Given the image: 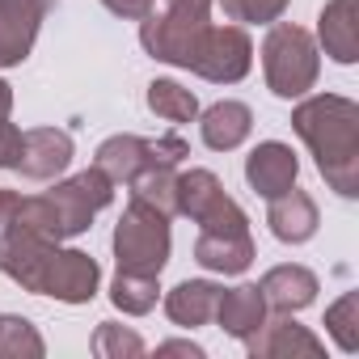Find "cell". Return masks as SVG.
<instances>
[{"mask_svg":"<svg viewBox=\"0 0 359 359\" xmlns=\"http://www.w3.org/2000/svg\"><path fill=\"white\" fill-rule=\"evenodd\" d=\"M296 135L313 148L321 177L342 195H359V106L338 93H321L296 106L292 114Z\"/></svg>","mask_w":359,"mask_h":359,"instance_id":"obj_1","label":"cell"},{"mask_svg":"<svg viewBox=\"0 0 359 359\" xmlns=\"http://www.w3.org/2000/svg\"><path fill=\"white\" fill-rule=\"evenodd\" d=\"M203 144L208 148H216V152H229V148H237L245 135H250V127H254V114H250V106L245 102H216L208 114H203Z\"/></svg>","mask_w":359,"mask_h":359,"instance_id":"obj_21","label":"cell"},{"mask_svg":"<svg viewBox=\"0 0 359 359\" xmlns=\"http://www.w3.org/2000/svg\"><path fill=\"white\" fill-rule=\"evenodd\" d=\"M110 182H131V177L148 165H161L156 156V140H140V135H110L102 148H97V161H93Z\"/></svg>","mask_w":359,"mask_h":359,"instance_id":"obj_15","label":"cell"},{"mask_svg":"<svg viewBox=\"0 0 359 359\" xmlns=\"http://www.w3.org/2000/svg\"><path fill=\"white\" fill-rule=\"evenodd\" d=\"M47 5L51 0H0V68H13L30 55Z\"/></svg>","mask_w":359,"mask_h":359,"instance_id":"obj_9","label":"cell"},{"mask_svg":"<svg viewBox=\"0 0 359 359\" xmlns=\"http://www.w3.org/2000/svg\"><path fill=\"white\" fill-rule=\"evenodd\" d=\"M127 187H131V199H140V203H148L165 216L177 212V173H173V165H148Z\"/></svg>","mask_w":359,"mask_h":359,"instance_id":"obj_22","label":"cell"},{"mask_svg":"<svg viewBox=\"0 0 359 359\" xmlns=\"http://www.w3.org/2000/svg\"><path fill=\"white\" fill-rule=\"evenodd\" d=\"M102 5L110 9V13H118V18H148L152 13V0H102Z\"/></svg>","mask_w":359,"mask_h":359,"instance_id":"obj_31","label":"cell"},{"mask_svg":"<svg viewBox=\"0 0 359 359\" xmlns=\"http://www.w3.org/2000/svg\"><path fill=\"white\" fill-rule=\"evenodd\" d=\"M18 199H22V195H13V191H0V224H9V220H13V208H18Z\"/></svg>","mask_w":359,"mask_h":359,"instance_id":"obj_33","label":"cell"},{"mask_svg":"<svg viewBox=\"0 0 359 359\" xmlns=\"http://www.w3.org/2000/svg\"><path fill=\"white\" fill-rule=\"evenodd\" d=\"M18 156H22V131L5 118L0 123V169H18Z\"/></svg>","mask_w":359,"mask_h":359,"instance_id":"obj_29","label":"cell"},{"mask_svg":"<svg viewBox=\"0 0 359 359\" xmlns=\"http://www.w3.org/2000/svg\"><path fill=\"white\" fill-rule=\"evenodd\" d=\"M195 262L216 271V275H241L254 262V241L245 233H199L195 241Z\"/></svg>","mask_w":359,"mask_h":359,"instance_id":"obj_18","label":"cell"},{"mask_svg":"<svg viewBox=\"0 0 359 359\" xmlns=\"http://www.w3.org/2000/svg\"><path fill=\"white\" fill-rule=\"evenodd\" d=\"M156 292H161V287H156V275L118 271V275H114V287H110V300H114V309L140 317V313H148V309L156 304Z\"/></svg>","mask_w":359,"mask_h":359,"instance_id":"obj_24","label":"cell"},{"mask_svg":"<svg viewBox=\"0 0 359 359\" xmlns=\"http://www.w3.org/2000/svg\"><path fill=\"white\" fill-rule=\"evenodd\" d=\"M266 224H271V233H275L279 241L300 245V241H309V237L317 233L321 216H317V203H313L304 191H283V195H275V199H271Z\"/></svg>","mask_w":359,"mask_h":359,"instance_id":"obj_16","label":"cell"},{"mask_svg":"<svg viewBox=\"0 0 359 359\" xmlns=\"http://www.w3.org/2000/svg\"><path fill=\"white\" fill-rule=\"evenodd\" d=\"M165 13H173V18H191V22H208V13H212V0H165Z\"/></svg>","mask_w":359,"mask_h":359,"instance_id":"obj_30","label":"cell"},{"mask_svg":"<svg viewBox=\"0 0 359 359\" xmlns=\"http://www.w3.org/2000/svg\"><path fill=\"white\" fill-rule=\"evenodd\" d=\"M156 355H191V359H199L203 351H199L195 342H161V346H156Z\"/></svg>","mask_w":359,"mask_h":359,"instance_id":"obj_32","label":"cell"},{"mask_svg":"<svg viewBox=\"0 0 359 359\" xmlns=\"http://www.w3.org/2000/svg\"><path fill=\"white\" fill-rule=\"evenodd\" d=\"M0 355H43V338L26 317H0Z\"/></svg>","mask_w":359,"mask_h":359,"instance_id":"obj_27","label":"cell"},{"mask_svg":"<svg viewBox=\"0 0 359 359\" xmlns=\"http://www.w3.org/2000/svg\"><path fill=\"white\" fill-rule=\"evenodd\" d=\"M262 72H266L271 93H279V97H304L317 85V72H321L317 43L309 39V30H300L292 22L271 26V34L262 43Z\"/></svg>","mask_w":359,"mask_h":359,"instance_id":"obj_2","label":"cell"},{"mask_svg":"<svg viewBox=\"0 0 359 359\" xmlns=\"http://www.w3.org/2000/svg\"><path fill=\"white\" fill-rule=\"evenodd\" d=\"M72 161V135L68 131H55V127H34L22 135V156H18V169L26 177H55L64 173Z\"/></svg>","mask_w":359,"mask_h":359,"instance_id":"obj_12","label":"cell"},{"mask_svg":"<svg viewBox=\"0 0 359 359\" xmlns=\"http://www.w3.org/2000/svg\"><path fill=\"white\" fill-rule=\"evenodd\" d=\"M9 110H13V89H9L5 81H0V123L9 118Z\"/></svg>","mask_w":359,"mask_h":359,"instance_id":"obj_34","label":"cell"},{"mask_svg":"<svg viewBox=\"0 0 359 359\" xmlns=\"http://www.w3.org/2000/svg\"><path fill=\"white\" fill-rule=\"evenodd\" d=\"M55 250H60V241H47V237H39L30 229L9 224L5 241H0V266H5V275L13 283L43 296V279H47V266H51Z\"/></svg>","mask_w":359,"mask_h":359,"instance_id":"obj_8","label":"cell"},{"mask_svg":"<svg viewBox=\"0 0 359 359\" xmlns=\"http://www.w3.org/2000/svg\"><path fill=\"white\" fill-rule=\"evenodd\" d=\"M97 279H102V271H97V262L89 254L55 250V258L47 266V279H43V296H55L64 304H85V300H93Z\"/></svg>","mask_w":359,"mask_h":359,"instance_id":"obj_10","label":"cell"},{"mask_svg":"<svg viewBox=\"0 0 359 359\" xmlns=\"http://www.w3.org/2000/svg\"><path fill=\"white\" fill-rule=\"evenodd\" d=\"M47 199H51V208H55V216H60V233H64V237H76V233H85V229L93 224V216L114 199V182L93 165V169L68 177V182H60Z\"/></svg>","mask_w":359,"mask_h":359,"instance_id":"obj_5","label":"cell"},{"mask_svg":"<svg viewBox=\"0 0 359 359\" xmlns=\"http://www.w3.org/2000/svg\"><path fill=\"white\" fill-rule=\"evenodd\" d=\"M321 47L330 60L338 64H355L359 60V9L355 0H330L321 9Z\"/></svg>","mask_w":359,"mask_h":359,"instance_id":"obj_17","label":"cell"},{"mask_svg":"<svg viewBox=\"0 0 359 359\" xmlns=\"http://www.w3.org/2000/svg\"><path fill=\"white\" fill-rule=\"evenodd\" d=\"M325 330L334 334L342 351H359V296L355 292H346L338 304L325 309Z\"/></svg>","mask_w":359,"mask_h":359,"instance_id":"obj_25","label":"cell"},{"mask_svg":"<svg viewBox=\"0 0 359 359\" xmlns=\"http://www.w3.org/2000/svg\"><path fill=\"white\" fill-rule=\"evenodd\" d=\"M177 212L191 216L203 233H245V212L224 195L212 169H191L177 177Z\"/></svg>","mask_w":359,"mask_h":359,"instance_id":"obj_4","label":"cell"},{"mask_svg":"<svg viewBox=\"0 0 359 359\" xmlns=\"http://www.w3.org/2000/svg\"><path fill=\"white\" fill-rule=\"evenodd\" d=\"M140 43L152 60H165V64H177V68H191L195 55H199V43L208 34L212 22H191V18H173V13H148L140 18Z\"/></svg>","mask_w":359,"mask_h":359,"instance_id":"obj_7","label":"cell"},{"mask_svg":"<svg viewBox=\"0 0 359 359\" xmlns=\"http://www.w3.org/2000/svg\"><path fill=\"white\" fill-rule=\"evenodd\" d=\"M296 173H300V161H296V152H292L287 144H279V140L258 144V148L250 152V161H245V177H250V187H254L262 199H275V195L292 191Z\"/></svg>","mask_w":359,"mask_h":359,"instance_id":"obj_11","label":"cell"},{"mask_svg":"<svg viewBox=\"0 0 359 359\" xmlns=\"http://www.w3.org/2000/svg\"><path fill=\"white\" fill-rule=\"evenodd\" d=\"M250 64H254V47L241 26H208L191 72H199L203 81H216V85H233L250 72Z\"/></svg>","mask_w":359,"mask_h":359,"instance_id":"obj_6","label":"cell"},{"mask_svg":"<svg viewBox=\"0 0 359 359\" xmlns=\"http://www.w3.org/2000/svg\"><path fill=\"white\" fill-rule=\"evenodd\" d=\"M114 258H118V271L161 275L169 262V216L131 199V208L114 229Z\"/></svg>","mask_w":359,"mask_h":359,"instance_id":"obj_3","label":"cell"},{"mask_svg":"<svg viewBox=\"0 0 359 359\" xmlns=\"http://www.w3.org/2000/svg\"><path fill=\"white\" fill-rule=\"evenodd\" d=\"M216 300H220V287L208 283V279H187V283H177L169 296H165V313L173 325H208L216 317Z\"/></svg>","mask_w":359,"mask_h":359,"instance_id":"obj_20","label":"cell"},{"mask_svg":"<svg viewBox=\"0 0 359 359\" xmlns=\"http://www.w3.org/2000/svg\"><path fill=\"white\" fill-rule=\"evenodd\" d=\"M93 355H102V359H135V355H144V342H140V334H131V330H123L114 321H102L97 334H93Z\"/></svg>","mask_w":359,"mask_h":359,"instance_id":"obj_26","label":"cell"},{"mask_svg":"<svg viewBox=\"0 0 359 359\" xmlns=\"http://www.w3.org/2000/svg\"><path fill=\"white\" fill-rule=\"evenodd\" d=\"M216 321H220L224 334H233V338H250V334L266 321V300H262V292L250 287V283L220 292V300H216Z\"/></svg>","mask_w":359,"mask_h":359,"instance_id":"obj_19","label":"cell"},{"mask_svg":"<svg viewBox=\"0 0 359 359\" xmlns=\"http://www.w3.org/2000/svg\"><path fill=\"white\" fill-rule=\"evenodd\" d=\"M250 355H262V359H296V355H309V359H317L325 346L304 330V325H296L292 317H279V321H262L250 338Z\"/></svg>","mask_w":359,"mask_h":359,"instance_id":"obj_13","label":"cell"},{"mask_svg":"<svg viewBox=\"0 0 359 359\" xmlns=\"http://www.w3.org/2000/svg\"><path fill=\"white\" fill-rule=\"evenodd\" d=\"M148 110L169 118V123H191L199 114V102L191 89H182L177 81H152L148 85Z\"/></svg>","mask_w":359,"mask_h":359,"instance_id":"obj_23","label":"cell"},{"mask_svg":"<svg viewBox=\"0 0 359 359\" xmlns=\"http://www.w3.org/2000/svg\"><path fill=\"white\" fill-rule=\"evenodd\" d=\"M220 9H224V18H233V22H279L283 18V9H287V0H220Z\"/></svg>","mask_w":359,"mask_h":359,"instance_id":"obj_28","label":"cell"},{"mask_svg":"<svg viewBox=\"0 0 359 359\" xmlns=\"http://www.w3.org/2000/svg\"><path fill=\"white\" fill-rule=\"evenodd\" d=\"M258 292H262L266 309H279V313H300L304 304H313V300H317V275H313L309 266L287 262V266L266 271V275H262V283H258Z\"/></svg>","mask_w":359,"mask_h":359,"instance_id":"obj_14","label":"cell"}]
</instances>
